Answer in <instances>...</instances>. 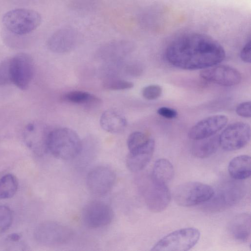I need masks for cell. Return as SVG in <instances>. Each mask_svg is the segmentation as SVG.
I'll return each mask as SVG.
<instances>
[{
  "instance_id": "6da1fadb",
  "label": "cell",
  "mask_w": 251,
  "mask_h": 251,
  "mask_svg": "<svg viewBox=\"0 0 251 251\" xmlns=\"http://www.w3.org/2000/svg\"><path fill=\"white\" fill-rule=\"evenodd\" d=\"M167 60L173 66L187 70L204 69L222 62L226 52L212 37L202 33H189L179 37L168 46Z\"/></svg>"
},
{
  "instance_id": "7a4b0ae2",
  "label": "cell",
  "mask_w": 251,
  "mask_h": 251,
  "mask_svg": "<svg viewBox=\"0 0 251 251\" xmlns=\"http://www.w3.org/2000/svg\"><path fill=\"white\" fill-rule=\"evenodd\" d=\"M47 148L55 157L70 160L80 154L82 143L75 131L67 127H60L50 131Z\"/></svg>"
},
{
  "instance_id": "3957f363",
  "label": "cell",
  "mask_w": 251,
  "mask_h": 251,
  "mask_svg": "<svg viewBox=\"0 0 251 251\" xmlns=\"http://www.w3.org/2000/svg\"><path fill=\"white\" fill-rule=\"evenodd\" d=\"M42 18L37 11L26 8H17L6 12L2 22L11 33L19 35L28 34L41 24Z\"/></svg>"
},
{
  "instance_id": "277c9868",
  "label": "cell",
  "mask_w": 251,
  "mask_h": 251,
  "mask_svg": "<svg viewBox=\"0 0 251 251\" xmlns=\"http://www.w3.org/2000/svg\"><path fill=\"white\" fill-rule=\"evenodd\" d=\"M200 232L194 227L174 231L162 238L152 247L153 251H186L198 242Z\"/></svg>"
},
{
  "instance_id": "5b68a950",
  "label": "cell",
  "mask_w": 251,
  "mask_h": 251,
  "mask_svg": "<svg viewBox=\"0 0 251 251\" xmlns=\"http://www.w3.org/2000/svg\"><path fill=\"white\" fill-rule=\"evenodd\" d=\"M214 189L210 186L199 182L191 181L177 186L173 192L174 201L179 206L190 207L209 201Z\"/></svg>"
},
{
  "instance_id": "8992f818",
  "label": "cell",
  "mask_w": 251,
  "mask_h": 251,
  "mask_svg": "<svg viewBox=\"0 0 251 251\" xmlns=\"http://www.w3.org/2000/svg\"><path fill=\"white\" fill-rule=\"evenodd\" d=\"M243 184L228 181L220 186L207 201L205 208L212 212L220 211L238 203L245 194Z\"/></svg>"
},
{
  "instance_id": "52a82bcc",
  "label": "cell",
  "mask_w": 251,
  "mask_h": 251,
  "mask_svg": "<svg viewBox=\"0 0 251 251\" xmlns=\"http://www.w3.org/2000/svg\"><path fill=\"white\" fill-rule=\"evenodd\" d=\"M73 231L67 226L57 222L48 221L35 228L34 236L37 242L46 246H59L68 243Z\"/></svg>"
},
{
  "instance_id": "ba28073f",
  "label": "cell",
  "mask_w": 251,
  "mask_h": 251,
  "mask_svg": "<svg viewBox=\"0 0 251 251\" xmlns=\"http://www.w3.org/2000/svg\"><path fill=\"white\" fill-rule=\"evenodd\" d=\"M251 136V127L249 124L235 122L226 127L220 134V146L226 151L238 150L247 145Z\"/></svg>"
},
{
  "instance_id": "9c48e42d",
  "label": "cell",
  "mask_w": 251,
  "mask_h": 251,
  "mask_svg": "<svg viewBox=\"0 0 251 251\" xmlns=\"http://www.w3.org/2000/svg\"><path fill=\"white\" fill-rule=\"evenodd\" d=\"M81 218L87 227L97 228L110 224L114 218V213L107 203L100 201H93L84 206Z\"/></svg>"
},
{
  "instance_id": "30bf717a",
  "label": "cell",
  "mask_w": 251,
  "mask_h": 251,
  "mask_svg": "<svg viewBox=\"0 0 251 251\" xmlns=\"http://www.w3.org/2000/svg\"><path fill=\"white\" fill-rule=\"evenodd\" d=\"M116 182V174L110 167L98 166L88 173L86 184L89 191L96 196L107 194L113 188Z\"/></svg>"
},
{
  "instance_id": "8fae6325",
  "label": "cell",
  "mask_w": 251,
  "mask_h": 251,
  "mask_svg": "<svg viewBox=\"0 0 251 251\" xmlns=\"http://www.w3.org/2000/svg\"><path fill=\"white\" fill-rule=\"evenodd\" d=\"M12 83L22 90L26 89L34 74V63L31 57L25 53H18L10 58Z\"/></svg>"
},
{
  "instance_id": "7c38bea8",
  "label": "cell",
  "mask_w": 251,
  "mask_h": 251,
  "mask_svg": "<svg viewBox=\"0 0 251 251\" xmlns=\"http://www.w3.org/2000/svg\"><path fill=\"white\" fill-rule=\"evenodd\" d=\"M143 195L149 209L153 212H160L168 206L171 195L166 184L157 183L152 178L146 184Z\"/></svg>"
},
{
  "instance_id": "4fadbf2b",
  "label": "cell",
  "mask_w": 251,
  "mask_h": 251,
  "mask_svg": "<svg viewBox=\"0 0 251 251\" xmlns=\"http://www.w3.org/2000/svg\"><path fill=\"white\" fill-rule=\"evenodd\" d=\"M200 75L206 81L224 86L237 85L242 80V75L237 70L226 65H215L202 69Z\"/></svg>"
},
{
  "instance_id": "5bb4252c",
  "label": "cell",
  "mask_w": 251,
  "mask_h": 251,
  "mask_svg": "<svg viewBox=\"0 0 251 251\" xmlns=\"http://www.w3.org/2000/svg\"><path fill=\"white\" fill-rule=\"evenodd\" d=\"M79 40L78 31L72 27H63L53 32L47 41L48 49L52 52L62 53L69 52L76 46Z\"/></svg>"
},
{
  "instance_id": "9a60e30c",
  "label": "cell",
  "mask_w": 251,
  "mask_h": 251,
  "mask_svg": "<svg viewBox=\"0 0 251 251\" xmlns=\"http://www.w3.org/2000/svg\"><path fill=\"white\" fill-rule=\"evenodd\" d=\"M228 118L224 115H215L206 117L196 123L189 130V137L199 140L215 135L226 125Z\"/></svg>"
},
{
  "instance_id": "2e32d148",
  "label": "cell",
  "mask_w": 251,
  "mask_h": 251,
  "mask_svg": "<svg viewBox=\"0 0 251 251\" xmlns=\"http://www.w3.org/2000/svg\"><path fill=\"white\" fill-rule=\"evenodd\" d=\"M155 142L149 138L145 142L129 151L126 164L131 172H138L143 170L149 163L153 154Z\"/></svg>"
},
{
  "instance_id": "e0dca14e",
  "label": "cell",
  "mask_w": 251,
  "mask_h": 251,
  "mask_svg": "<svg viewBox=\"0 0 251 251\" xmlns=\"http://www.w3.org/2000/svg\"><path fill=\"white\" fill-rule=\"evenodd\" d=\"M133 50L134 45L129 40H116L101 46L97 50V55L106 63L116 62L124 59Z\"/></svg>"
},
{
  "instance_id": "ac0fdd59",
  "label": "cell",
  "mask_w": 251,
  "mask_h": 251,
  "mask_svg": "<svg viewBox=\"0 0 251 251\" xmlns=\"http://www.w3.org/2000/svg\"><path fill=\"white\" fill-rule=\"evenodd\" d=\"M50 132V131H49ZM46 128H39L34 124H28L25 130V140L27 146L34 152L41 154L47 151V141L48 134Z\"/></svg>"
},
{
  "instance_id": "d6986e66",
  "label": "cell",
  "mask_w": 251,
  "mask_h": 251,
  "mask_svg": "<svg viewBox=\"0 0 251 251\" xmlns=\"http://www.w3.org/2000/svg\"><path fill=\"white\" fill-rule=\"evenodd\" d=\"M229 232L236 240L245 243L251 234V217L248 213H241L234 216L228 225Z\"/></svg>"
},
{
  "instance_id": "ffe728a7",
  "label": "cell",
  "mask_w": 251,
  "mask_h": 251,
  "mask_svg": "<svg viewBox=\"0 0 251 251\" xmlns=\"http://www.w3.org/2000/svg\"><path fill=\"white\" fill-rule=\"evenodd\" d=\"M100 122L104 130L112 133L121 132L127 125V121L124 116L114 109H108L104 111L100 116Z\"/></svg>"
},
{
  "instance_id": "44dd1931",
  "label": "cell",
  "mask_w": 251,
  "mask_h": 251,
  "mask_svg": "<svg viewBox=\"0 0 251 251\" xmlns=\"http://www.w3.org/2000/svg\"><path fill=\"white\" fill-rule=\"evenodd\" d=\"M228 172L230 176L235 180H241L250 177L251 175L250 156L240 155L234 157L228 164Z\"/></svg>"
},
{
  "instance_id": "7402d4cb",
  "label": "cell",
  "mask_w": 251,
  "mask_h": 251,
  "mask_svg": "<svg viewBox=\"0 0 251 251\" xmlns=\"http://www.w3.org/2000/svg\"><path fill=\"white\" fill-rule=\"evenodd\" d=\"M196 141L192 146L191 151L194 156L199 158H204L211 156L220 146L218 135H214Z\"/></svg>"
},
{
  "instance_id": "603a6c76",
  "label": "cell",
  "mask_w": 251,
  "mask_h": 251,
  "mask_svg": "<svg viewBox=\"0 0 251 251\" xmlns=\"http://www.w3.org/2000/svg\"><path fill=\"white\" fill-rule=\"evenodd\" d=\"M174 168L169 160L160 158L155 162L152 172V179L158 183L166 184L173 179Z\"/></svg>"
},
{
  "instance_id": "cb8c5ba5",
  "label": "cell",
  "mask_w": 251,
  "mask_h": 251,
  "mask_svg": "<svg viewBox=\"0 0 251 251\" xmlns=\"http://www.w3.org/2000/svg\"><path fill=\"white\" fill-rule=\"evenodd\" d=\"M64 100L75 104L94 105L100 102V100L90 93L82 91L68 92L62 96Z\"/></svg>"
},
{
  "instance_id": "d4e9b609",
  "label": "cell",
  "mask_w": 251,
  "mask_h": 251,
  "mask_svg": "<svg viewBox=\"0 0 251 251\" xmlns=\"http://www.w3.org/2000/svg\"><path fill=\"white\" fill-rule=\"evenodd\" d=\"M18 188L16 177L8 174L0 178V199H7L13 197Z\"/></svg>"
},
{
  "instance_id": "484cf974",
  "label": "cell",
  "mask_w": 251,
  "mask_h": 251,
  "mask_svg": "<svg viewBox=\"0 0 251 251\" xmlns=\"http://www.w3.org/2000/svg\"><path fill=\"white\" fill-rule=\"evenodd\" d=\"M103 87L110 90H123L132 88L134 84L119 77H106L103 83Z\"/></svg>"
},
{
  "instance_id": "4316f807",
  "label": "cell",
  "mask_w": 251,
  "mask_h": 251,
  "mask_svg": "<svg viewBox=\"0 0 251 251\" xmlns=\"http://www.w3.org/2000/svg\"><path fill=\"white\" fill-rule=\"evenodd\" d=\"M13 221L11 209L5 205H0V235L5 232L10 227Z\"/></svg>"
},
{
  "instance_id": "83f0119b",
  "label": "cell",
  "mask_w": 251,
  "mask_h": 251,
  "mask_svg": "<svg viewBox=\"0 0 251 251\" xmlns=\"http://www.w3.org/2000/svg\"><path fill=\"white\" fill-rule=\"evenodd\" d=\"M12 83L10 58H9L0 63V85H6Z\"/></svg>"
},
{
  "instance_id": "f1b7e54d",
  "label": "cell",
  "mask_w": 251,
  "mask_h": 251,
  "mask_svg": "<svg viewBox=\"0 0 251 251\" xmlns=\"http://www.w3.org/2000/svg\"><path fill=\"white\" fill-rule=\"evenodd\" d=\"M149 137L141 131L131 133L127 140V146L129 151L145 142Z\"/></svg>"
},
{
  "instance_id": "f546056e",
  "label": "cell",
  "mask_w": 251,
  "mask_h": 251,
  "mask_svg": "<svg viewBox=\"0 0 251 251\" xmlns=\"http://www.w3.org/2000/svg\"><path fill=\"white\" fill-rule=\"evenodd\" d=\"M162 93V87L158 85H150L142 90V96L148 100H154L159 98Z\"/></svg>"
},
{
  "instance_id": "4dcf8cb0",
  "label": "cell",
  "mask_w": 251,
  "mask_h": 251,
  "mask_svg": "<svg viewBox=\"0 0 251 251\" xmlns=\"http://www.w3.org/2000/svg\"><path fill=\"white\" fill-rule=\"evenodd\" d=\"M236 113L244 118L251 117V102L250 101L243 102L238 105L236 108Z\"/></svg>"
},
{
  "instance_id": "1f68e13d",
  "label": "cell",
  "mask_w": 251,
  "mask_h": 251,
  "mask_svg": "<svg viewBox=\"0 0 251 251\" xmlns=\"http://www.w3.org/2000/svg\"><path fill=\"white\" fill-rule=\"evenodd\" d=\"M157 112L160 116L169 119H174L178 115L176 110L165 106L159 107L157 109Z\"/></svg>"
},
{
  "instance_id": "d6a6232c",
  "label": "cell",
  "mask_w": 251,
  "mask_h": 251,
  "mask_svg": "<svg viewBox=\"0 0 251 251\" xmlns=\"http://www.w3.org/2000/svg\"><path fill=\"white\" fill-rule=\"evenodd\" d=\"M240 57L243 61L247 63L251 62V42L250 40L242 49Z\"/></svg>"
},
{
  "instance_id": "836d02e7",
  "label": "cell",
  "mask_w": 251,
  "mask_h": 251,
  "mask_svg": "<svg viewBox=\"0 0 251 251\" xmlns=\"http://www.w3.org/2000/svg\"><path fill=\"white\" fill-rule=\"evenodd\" d=\"M21 238V235L17 233H13L9 234L7 237V239L11 242H17Z\"/></svg>"
}]
</instances>
